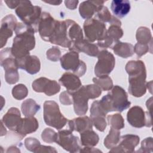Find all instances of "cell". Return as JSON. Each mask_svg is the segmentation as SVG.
<instances>
[{"mask_svg": "<svg viewBox=\"0 0 153 153\" xmlns=\"http://www.w3.org/2000/svg\"><path fill=\"white\" fill-rule=\"evenodd\" d=\"M65 22L66 24L67 36L71 42V47L76 41L83 39L82 31L81 27L75 22L70 19H67L65 20Z\"/></svg>", "mask_w": 153, "mask_h": 153, "instance_id": "24", "label": "cell"}, {"mask_svg": "<svg viewBox=\"0 0 153 153\" xmlns=\"http://www.w3.org/2000/svg\"><path fill=\"white\" fill-rule=\"evenodd\" d=\"M80 152H101L102 151L99 150L98 149H96L94 148H91V146H86L85 148H83L82 149H81L79 151Z\"/></svg>", "mask_w": 153, "mask_h": 153, "instance_id": "48", "label": "cell"}, {"mask_svg": "<svg viewBox=\"0 0 153 153\" xmlns=\"http://www.w3.org/2000/svg\"><path fill=\"white\" fill-rule=\"evenodd\" d=\"M1 136H3L5 135L7 133V130L5 128H4V123H2V121H1Z\"/></svg>", "mask_w": 153, "mask_h": 153, "instance_id": "50", "label": "cell"}, {"mask_svg": "<svg viewBox=\"0 0 153 153\" xmlns=\"http://www.w3.org/2000/svg\"><path fill=\"white\" fill-rule=\"evenodd\" d=\"M17 23L16 18L11 14L6 16L2 19L0 29L1 48L6 44L7 39L13 35V30Z\"/></svg>", "mask_w": 153, "mask_h": 153, "instance_id": "14", "label": "cell"}, {"mask_svg": "<svg viewBox=\"0 0 153 153\" xmlns=\"http://www.w3.org/2000/svg\"><path fill=\"white\" fill-rule=\"evenodd\" d=\"M44 2L54 5H59L62 3V1H44Z\"/></svg>", "mask_w": 153, "mask_h": 153, "instance_id": "49", "label": "cell"}, {"mask_svg": "<svg viewBox=\"0 0 153 153\" xmlns=\"http://www.w3.org/2000/svg\"><path fill=\"white\" fill-rule=\"evenodd\" d=\"M21 109L26 117H33L40 109V106L34 100L27 99L22 103Z\"/></svg>", "mask_w": 153, "mask_h": 153, "instance_id": "29", "label": "cell"}, {"mask_svg": "<svg viewBox=\"0 0 153 153\" xmlns=\"http://www.w3.org/2000/svg\"><path fill=\"white\" fill-rule=\"evenodd\" d=\"M69 50L77 52H82L93 57L97 56L99 53V50L96 44L84 39L76 41Z\"/></svg>", "mask_w": 153, "mask_h": 153, "instance_id": "19", "label": "cell"}, {"mask_svg": "<svg viewBox=\"0 0 153 153\" xmlns=\"http://www.w3.org/2000/svg\"><path fill=\"white\" fill-rule=\"evenodd\" d=\"M83 28L85 38L91 42L102 41L105 37L107 31L105 23L96 19L86 20Z\"/></svg>", "mask_w": 153, "mask_h": 153, "instance_id": "7", "label": "cell"}, {"mask_svg": "<svg viewBox=\"0 0 153 153\" xmlns=\"http://www.w3.org/2000/svg\"><path fill=\"white\" fill-rule=\"evenodd\" d=\"M51 44L59 45L63 47H71V44L67 36L66 24L65 20L58 21L56 29L49 39Z\"/></svg>", "mask_w": 153, "mask_h": 153, "instance_id": "16", "label": "cell"}, {"mask_svg": "<svg viewBox=\"0 0 153 153\" xmlns=\"http://www.w3.org/2000/svg\"><path fill=\"white\" fill-rule=\"evenodd\" d=\"M93 82L97 85L103 91L110 90L113 87L112 79L108 75L97 76L93 78Z\"/></svg>", "mask_w": 153, "mask_h": 153, "instance_id": "32", "label": "cell"}, {"mask_svg": "<svg viewBox=\"0 0 153 153\" xmlns=\"http://www.w3.org/2000/svg\"><path fill=\"white\" fill-rule=\"evenodd\" d=\"M111 48L115 54L123 58L130 57L134 53V47L132 44L127 42H122L120 41L115 43Z\"/></svg>", "mask_w": 153, "mask_h": 153, "instance_id": "27", "label": "cell"}, {"mask_svg": "<svg viewBox=\"0 0 153 153\" xmlns=\"http://www.w3.org/2000/svg\"><path fill=\"white\" fill-rule=\"evenodd\" d=\"M21 120L20 111L14 107L8 109L7 112L4 115L2 121L10 130L16 131V128Z\"/></svg>", "mask_w": 153, "mask_h": 153, "instance_id": "22", "label": "cell"}, {"mask_svg": "<svg viewBox=\"0 0 153 153\" xmlns=\"http://www.w3.org/2000/svg\"><path fill=\"white\" fill-rule=\"evenodd\" d=\"M120 139V131L111 127L109 134L105 138L104 145L108 149H112L115 147L119 142Z\"/></svg>", "mask_w": 153, "mask_h": 153, "instance_id": "31", "label": "cell"}, {"mask_svg": "<svg viewBox=\"0 0 153 153\" xmlns=\"http://www.w3.org/2000/svg\"><path fill=\"white\" fill-rule=\"evenodd\" d=\"M56 142L64 149L70 152H79L81 149L78 137L74 136L71 130L59 131L57 133Z\"/></svg>", "mask_w": 153, "mask_h": 153, "instance_id": "10", "label": "cell"}, {"mask_svg": "<svg viewBox=\"0 0 153 153\" xmlns=\"http://www.w3.org/2000/svg\"><path fill=\"white\" fill-rule=\"evenodd\" d=\"M78 1H65V4L66 7L71 10H75L78 4Z\"/></svg>", "mask_w": 153, "mask_h": 153, "instance_id": "46", "label": "cell"}, {"mask_svg": "<svg viewBox=\"0 0 153 153\" xmlns=\"http://www.w3.org/2000/svg\"><path fill=\"white\" fill-rule=\"evenodd\" d=\"M149 49L152 51V44H143L140 43H136L134 47V52L139 56L141 57L149 51Z\"/></svg>", "mask_w": 153, "mask_h": 153, "instance_id": "40", "label": "cell"}, {"mask_svg": "<svg viewBox=\"0 0 153 153\" xmlns=\"http://www.w3.org/2000/svg\"><path fill=\"white\" fill-rule=\"evenodd\" d=\"M107 118L111 127L117 130H120L124 127V119L120 114L108 115Z\"/></svg>", "mask_w": 153, "mask_h": 153, "instance_id": "33", "label": "cell"}, {"mask_svg": "<svg viewBox=\"0 0 153 153\" xmlns=\"http://www.w3.org/2000/svg\"><path fill=\"white\" fill-rule=\"evenodd\" d=\"M99 102L106 114L112 111L123 112L129 108L131 104L126 91L118 85L114 86Z\"/></svg>", "mask_w": 153, "mask_h": 153, "instance_id": "3", "label": "cell"}, {"mask_svg": "<svg viewBox=\"0 0 153 153\" xmlns=\"http://www.w3.org/2000/svg\"><path fill=\"white\" fill-rule=\"evenodd\" d=\"M152 138L151 137L145 139L141 143L140 149L137 152H152Z\"/></svg>", "mask_w": 153, "mask_h": 153, "instance_id": "42", "label": "cell"}, {"mask_svg": "<svg viewBox=\"0 0 153 153\" xmlns=\"http://www.w3.org/2000/svg\"><path fill=\"white\" fill-rule=\"evenodd\" d=\"M58 21L56 20L50 13L43 12L38 25V32L41 38L45 41L49 42L53 35Z\"/></svg>", "mask_w": 153, "mask_h": 153, "instance_id": "11", "label": "cell"}, {"mask_svg": "<svg viewBox=\"0 0 153 153\" xmlns=\"http://www.w3.org/2000/svg\"><path fill=\"white\" fill-rule=\"evenodd\" d=\"M28 94L27 87L23 84H19L14 86L12 90L13 96L17 100H22Z\"/></svg>", "mask_w": 153, "mask_h": 153, "instance_id": "35", "label": "cell"}, {"mask_svg": "<svg viewBox=\"0 0 153 153\" xmlns=\"http://www.w3.org/2000/svg\"><path fill=\"white\" fill-rule=\"evenodd\" d=\"M127 119L128 123L136 128L152 126L151 113L145 112L139 106H133L128 110L127 114Z\"/></svg>", "mask_w": 153, "mask_h": 153, "instance_id": "8", "label": "cell"}, {"mask_svg": "<svg viewBox=\"0 0 153 153\" xmlns=\"http://www.w3.org/2000/svg\"><path fill=\"white\" fill-rule=\"evenodd\" d=\"M136 38L137 43L143 44H152V38L150 30L146 27H140L136 31Z\"/></svg>", "mask_w": 153, "mask_h": 153, "instance_id": "30", "label": "cell"}, {"mask_svg": "<svg viewBox=\"0 0 153 153\" xmlns=\"http://www.w3.org/2000/svg\"><path fill=\"white\" fill-rule=\"evenodd\" d=\"M123 35V30L120 26L111 25L106 31L105 37L100 41H97V45L102 48H112L117 43L119 39Z\"/></svg>", "mask_w": 153, "mask_h": 153, "instance_id": "17", "label": "cell"}, {"mask_svg": "<svg viewBox=\"0 0 153 153\" xmlns=\"http://www.w3.org/2000/svg\"><path fill=\"white\" fill-rule=\"evenodd\" d=\"M111 8L115 16L121 18L130 12V4L126 0H114L111 2Z\"/></svg>", "mask_w": 153, "mask_h": 153, "instance_id": "26", "label": "cell"}, {"mask_svg": "<svg viewBox=\"0 0 153 153\" xmlns=\"http://www.w3.org/2000/svg\"><path fill=\"white\" fill-rule=\"evenodd\" d=\"M112 15L109 11L108 10L106 7H105L103 5H101L99 7L95 14L96 19L104 23V22H109L111 21L112 19Z\"/></svg>", "mask_w": 153, "mask_h": 153, "instance_id": "34", "label": "cell"}, {"mask_svg": "<svg viewBox=\"0 0 153 153\" xmlns=\"http://www.w3.org/2000/svg\"><path fill=\"white\" fill-rule=\"evenodd\" d=\"M47 59L53 62H57L61 58V52L58 47H53L47 51Z\"/></svg>", "mask_w": 153, "mask_h": 153, "instance_id": "41", "label": "cell"}, {"mask_svg": "<svg viewBox=\"0 0 153 153\" xmlns=\"http://www.w3.org/2000/svg\"><path fill=\"white\" fill-rule=\"evenodd\" d=\"M62 67L66 71H70L78 77L84 75L87 70L85 63L79 59L78 52L71 51L60 58Z\"/></svg>", "mask_w": 153, "mask_h": 153, "instance_id": "6", "label": "cell"}, {"mask_svg": "<svg viewBox=\"0 0 153 153\" xmlns=\"http://www.w3.org/2000/svg\"><path fill=\"white\" fill-rule=\"evenodd\" d=\"M16 36L13 39L11 53L16 59H20L29 55V51L34 48L35 30L25 23H18L14 29Z\"/></svg>", "mask_w": 153, "mask_h": 153, "instance_id": "1", "label": "cell"}, {"mask_svg": "<svg viewBox=\"0 0 153 153\" xmlns=\"http://www.w3.org/2000/svg\"><path fill=\"white\" fill-rule=\"evenodd\" d=\"M60 102L64 105H70L73 103V97L71 92L65 91L60 94Z\"/></svg>", "mask_w": 153, "mask_h": 153, "instance_id": "43", "label": "cell"}, {"mask_svg": "<svg viewBox=\"0 0 153 153\" xmlns=\"http://www.w3.org/2000/svg\"><path fill=\"white\" fill-rule=\"evenodd\" d=\"M98 61L94 67V74L96 76L108 75L114 68L115 59L114 55L105 50L99 51L97 55Z\"/></svg>", "mask_w": 153, "mask_h": 153, "instance_id": "9", "label": "cell"}, {"mask_svg": "<svg viewBox=\"0 0 153 153\" xmlns=\"http://www.w3.org/2000/svg\"><path fill=\"white\" fill-rule=\"evenodd\" d=\"M40 145L38 140L33 137H28L25 140V145L26 149L30 151L34 152L36 148Z\"/></svg>", "mask_w": 153, "mask_h": 153, "instance_id": "44", "label": "cell"}, {"mask_svg": "<svg viewBox=\"0 0 153 153\" xmlns=\"http://www.w3.org/2000/svg\"><path fill=\"white\" fill-rule=\"evenodd\" d=\"M72 94L75 114L78 115H85L88 110V100L90 99L86 86H81Z\"/></svg>", "mask_w": 153, "mask_h": 153, "instance_id": "12", "label": "cell"}, {"mask_svg": "<svg viewBox=\"0 0 153 153\" xmlns=\"http://www.w3.org/2000/svg\"><path fill=\"white\" fill-rule=\"evenodd\" d=\"M104 2L105 1H86L81 2L79 7L80 16L87 20L91 19L99 7L103 5Z\"/></svg>", "mask_w": 153, "mask_h": 153, "instance_id": "21", "label": "cell"}, {"mask_svg": "<svg viewBox=\"0 0 153 153\" xmlns=\"http://www.w3.org/2000/svg\"><path fill=\"white\" fill-rule=\"evenodd\" d=\"M59 82L67 89V91L71 93L76 91L81 87V82L79 77L71 72L63 74L59 79Z\"/></svg>", "mask_w": 153, "mask_h": 153, "instance_id": "23", "label": "cell"}, {"mask_svg": "<svg viewBox=\"0 0 153 153\" xmlns=\"http://www.w3.org/2000/svg\"><path fill=\"white\" fill-rule=\"evenodd\" d=\"M5 2L9 8L14 9L19 5L20 1H5Z\"/></svg>", "mask_w": 153, "mask_h": 153, "instance_id": "47", "label": "cell"}, {"mask_svg": "<svg viewBox=\"0 0 153 153\" xmlns=\"http://www.w3.org/2000/svg\"><path fill=\"white\" fill-rule=\"evenodd\" d=\"M92 123L94 127L100 131H103L106 127V121L105 117L102 116H97L91 118Z\"/></svg>", "mask_w": 153, "mask_h": 153, "instance_id": "39", "label": "cell"}, {"mask_svg": "<svg viewBox=\"0 0 153 153\" xmlns=\"http://www.w3.org/2000/svg\"><path fill=\"white\" fill-rule=\"evenodd\" d=\"M90 114L91 118H93L97 116H102L105 117L107 114L102 108V106L100 104L99 101L96 100L93 102L91 105L90 108Z\"/></svg>", "mask_w": 153, "mask_h": 153, "instance_id": "36", "label": "cell"}, {"mask_svg": "<svg viewBox=\"0 0 153 153\" xmlns=\"http://www.w3.org/2000/svg\"><path fill=\"white\" fill-rule=\"evenodd\" d=\"M44 120L45 124L56 129L62 128L68 121L60 112L58 104L53 100L44 103Z\"/></svg>", "mask_w": 153, "mask_h": 153, "instance_id": "5", "label": "cell"}, {"mask_svg": "<svg viewBox=\"0 0 153 153\" xmlns=\"http://www.w3.org/2000/svg\"><path fill=\"white\" fill-rule=\"evenodd\" d=\"M128 74V91L132 96L139 97L146 91V71L144 63L141 60H131L126 65Z\"/></svg>", "mask_w": 153, "mask_h": 153, "instance_id": "2", "label": "cell"}, {"mask_svg": "<svg viewBox=\"0 0 153 153\" xmlns=\"http://www.w3.org/2000/svg\"><path fill=\"white\" fill-rule=\"evenodd\" d=\"M32 88L36 92L44 93L50 96L59 93L60 86L57 81L50 80L45 77H41L35 79L32 82Z\"/></svg>", "mask_w": 153, "mask_h": 153, "instance_id": "13", "label": "cell"}, {"mask_svg": "<svg viewBox=\"0 0 153 153\" xmlns=\"http://www.w3.org/2000/svg\"><path fill=\"white\" fill-rule=\"evenodd\" d=\"M18 69H10L5 71V78L8 84H14L19 79V74L17 71Z\"/></svg>", "mask_w": 153, "mask_h": 153, "instance_id": "37", "label": "cell"}, {"mask_svg": "<svg viewBox=\"0 0 153 153\" xmlns=\"http://www.w3.org/2000/svg\"><path fill=\"white\" fill-rule=\"evenodd\" d=\"M140 138L135 134H126L122 136L118 143L110 150V152H133L138 145Z\"/></svg>", "mask_w": 153, "mask_h": 153, "instance_id": "15", "label": "cell"}, {"mask_svg": "<svg viewBox=\"0 0 153 153\" xmlns=\"http://www.w3.org/2000/svg\"><path fill=\"white\" fill-rule=\"evenodd\" d=\"M16 60L18 68L24 69L31 75L38 73L40 70V61L36 56L29 55L23 58L16 59Z\"/></svg>", "mask_w": 153, "mask_h": 153, "instance_id": "18", "label": "cell"}, {"mask_svg": "<svg viewBox=\"0 0 153 153\" xmlns=\"http://www.w3.org/2000/svg\"><path fill=\"white\" fill-rule=\"evenodd\" d=\"M57 133L50 128H46L41 134V137L43 141L47 143L56 142Z\"/></svg>", "mask_w": 153, "mask_h": 153, "instance_id": "38", "label": "cell"}, {"mask_svg": "<svg viewBox=\"0 0 153 153\" xmlns=\"http://www.w3.org/2000/svg\"><path fill=\"white\" fill-rule=\"evenodd\" d=\"M38 127L39 124L36 118L33 117H28L25 118H21L16 132L19 136L23 138L26 134L35 132Z\"/></svg>", "mask_w": 153, "mask_h": 153, "instance_id": "20", "label": "cell"}, {"mask_svg": "<svg viewBox=\"0 0 153 153\" xmlns=\"http://www.w3.org/2000/svg\"><path fill=\"white\" fill-rule=\"evenodd\" d=\"M82 145L85 146H94L99 140L97 134L92 130H87L80 133Z\"/></svg>", "mask_w": 153, "mask_h": 153, "instance_id": "28", "label": "cell"}, {"mask_svg": "<svg viewBox=\"0 0 153 153\" xmlns=\"http://www.w3.org/2000/svg\"><path fill=\"white\" fill-rule=\"evenodd\" d=\"M16 13L23 23L32 27L35 32H38V25L42 14L40 7L33 5L30 1H20Z\"/></svg>", "mask_w": 153, "mask_h": 153, "instance_id": "4", "label": "cell"}, {"mask_svg": "<svg viewBox=\"0 0 153 153\" xmlns=\"http://www.w3.org/2000/svg\"><path fill=\"white\" fill-rule=\"evenodd\" d=\"M69 127L70 130L76 131L79 133L83 132L87 130L92 129V121L87 116H84L74 118L68 121Z\"/></svg>", "mask_w": 153, "mask_h": 153, "instance_id": "25", "label": "cell"}, {"mask_svg": "<svg viewBox=\"0 0 153 153\" xmlns=\"http://www.w3.org/2000/svg\"><path fill=\"white\" fill-rule=\"evenodd\" d=\"M33 152H57L56 149L50 146H44L39 145Z\"/></svg>", "mask_w": 153, "mask_h": 153, "instance_id": "45", "label": "cell"}]
</instances>
